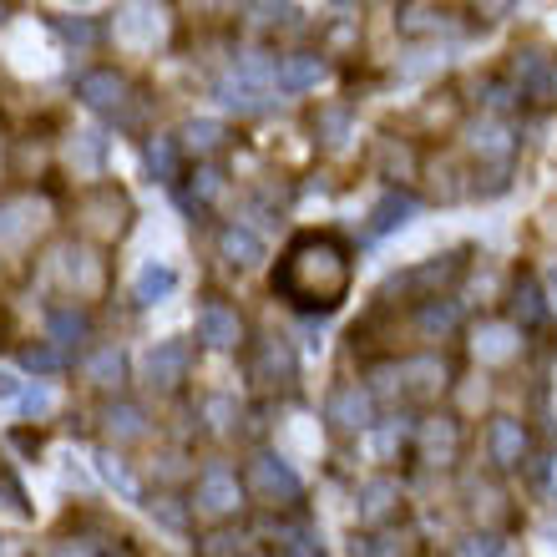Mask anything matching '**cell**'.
I'll return each mask as SVG.
<instances>
[{"instance_id": "25", "label": "cell", "mask_w": 557, "mask_h": 557, "mask_svg": "<svg viewBox=\"0 0 557 557\" xmlns=\"http://www.w3.org/2000/svg\"><path fill=\"white\" fill-rule=\"evenodd\" d=\"M51 330H56V335H82V330H87V320H82V314H56Z\"/></svg>"}, {"instance_id": "14", "label": "cell", "mask_w": 557, "mask_h": 557, "mask_svg": "<svg viewBox=\"0 0 557 557\" xmlns=\"http://www.w3.org/2000/svg\"><path fill=\"white\" fill-rule=\"evenodd\" d=\"M147 163H152V173L163 178V183H173V178H178V142H173V137H157V142L147 147Z\"/></svg>"}, {"instance_id": "13", "label": "cell", "mask_w": 557, "mask_h": 557, "mask_svg": "<svg viewBox=\"0 0 557 557\" xmlns=\"http://www.w3.org/2000/svg\"><path fill=\"white\" fill-rule=\"evenodd\" d=\"M178 289V274L168 269V264H147L142 274H137V304H157V299H163V294H173Z\"/></svg>"}, {"instance_id": "29", "label": "cell", "mask_w": 557, "mask_h": 557, "mask_svg": "<svg viewBox=\"0 0 557 557\" xmlns=\"http://www.w3.org/2000/svg\"><path fill=\"white\" fill-rule=\"evenodd\" d=\"M284 557H325V552H320V547H309V542H289Z\"/></svg>"}, {"instance_id": "5", "label": "cell", "mask_w": 557, "mask_h": 557, "mask_svg": "<svg viewBox=\"0 0 557 557\" xmlns=\"http://www.w3.org/2000/svg\"><path fill=\"white\" fill-rule=\"evenodd\" d=\"M76 92H82V102H87V107H97V112H117V107H122L127 82H122L117 71H87L82 82H76Z\"/></svg>"}, {"instance_id": "11", "label": "cell", "mask_w": 557, "mask_h": 557, "mask_svg": "<svg viewBox=\"0 0 557 557\" xmlns=\"http://www.w3.org/2000/svg\"><path fill=\"white\" fill-rule=\"evenodd\" d=\"M223 259L238 264V269H249V264L264 259V244H259L249 228H223Z\"/></svg>"}, {"instance_id": "4", "label": "cell", "mask_w": 557, "mask_h": 557, "mask_svg": "<svg viewBox=\"0 0 557 557\" xmlns=\"http://www.w3.org/2000/svg\"><path fill=\"white\" fill-rule=\"evenodd\" d=\"M188 345H178V340H168V345H157V350H147V360H142V370H147V380L152 385H178L183 380V370H188Z\"/></svg>"}, {"instance_id": "19", "label": "cell", "mask_w": 557, "mask_h": 557, "mask_svg": "<svg viewBox=\"0 0 557 557\" xmlns=\"http://www.w3.org/2000/svg\"><path fill=\"white\" fill-rule=\"evenodd\" d=\"M390 497H395V482H370V487L360 492V512H365V517H380V512L390 507Z\"/></svg>"}, {"instance_id": "3", "label": "cell", "mask_w": 557, "mask_h": 557, "mask_svg": "<svg viewBox=\"0 0 557 557\" xmlns=\"http://www.w3.org/2000/svg\"><path fill=\"white\" fill-rule=\"evenodd\" d=\"M198 507L203 512H233L238 507V476L228 471V466H208L203 476H198Z\"/></svg>"}, {"instance_id": "1", "label": "cell", "mask_w": 557, "mask_h": 557, "mask_svg": "<svg viewBox=\"0 0 557 557\" xmlns=\"http://www.w3.org/2000/svg\"><path fill=\"white\" fill-rule=\"evenodd\" d=\"M274 289L289 294L294 309H335L350 289V254L335 233H304L289 244Z\"/></svg>"}, {"instance_id": "23", "label": "cell", "mask_w": 557, "mask_h": 557, "mask_svg": "<svg viewBox=\"0 0 557 557\" xmlns=\"http://www.w3.org/2000/svg\"><path fill=\"white\" fill-rule=\"evenodd\" d=\"M456 557H497V537H466L456 542Z\"/></svg>"}, {"instance_id": "20", "label": "cell", "mask_w": 557, "mask_h": 557, "mask_svg": "<svg viewBox=\"0 0 557 557\" xmlns=\"http://www.w3.org/2000/svg\"><path fill=\"white\" fill-rule=\"evenodd\" d=\"M188 142L203 147V152H213V147L223 142V127H218V122H188Z\"/></svg>"}, {"instance_id": "28", "label": "cell", "mask_w": 557, "mask_h": 557, "mask_svg": "<svg viewBox=\"0 0 557 557\" xmlns=\"http://www.w3.org/2000/svg\"><path fill=\"white\" fill-rule=\"evenodd\" d=\"M26 365L46 375V370H56V355H51V350H26Z\"/></svg>"}, {"instance_id": "18", "label": "cell", "mask_w": 557, "mask_h": 557, "mask_svg": "<svg viewBox=\"0 0 557 557\" xmlns=\"http://www.w3.org/2000/svg\"><path fill=\"white\" fill-rule=\"evenodd\" d=\"M92 380H97V385H117V380H122V350L92 355Z\"/></svg>"}, {"instance_id": "6", "label": "cell", "mask_w": 557, "mask_h": 557, "mask_svg": "<svg viewBox=\"0 0 557 557\" xmlns=\"http://www.w3.org/2000/svg\"><path fill=\"white\" fill-rule=\"evenodd\" d=\"M330 421H335V426H345V431L370 426V395H365L360 385L335 390V395H330Z\"/></svg>"}, {"instance_id": "15", "label": "cell", "mask_w": 557, "mask_h": 557, "mask_svg": "<svg viewBox=\"0 0 557 557\" xmlns=\"http://www.w3.org/2000/svg\"><path fill=\"white\" fill-rule=\"evenodd\" d=\"M517 82H522V87H532L537 97H547V87H552V71H547V61H542L537 51H527V56L517 61Z\"/></svg>"}, {"instance_id": "12", "label": "cell", "mask_w": 557, "mask_h": 557, "mask_svg": "<svg viewBox=\"0 0 557 557\" xmlns=\"http://www.w3.org/2000/svg\"><path fill=\"white\" fill-rule=\"evenodd\" d=\"M522 451H527L522 426H517V421H497V426H492V461H497V466H517Z\"/></svg>"}, {"instance_id": "24", "label": "cell", "mask_w": 557, "mask_h": 557, "mask_svg": "<svg viewBox=\"0 0 557 557\" xmlns=\"http://www.w3.org/2000/svg\"><path fill=\"white\" fill-rule=\"evenodd\" d=\"M112 431L117 436H142V416L132 406H122V411H112Z\"/></svg>"}, {"instance_id": "30", "label": "cell", "mask_w": 557, "mask_h": 557, "mask_svg": "<svg viewBox=\"0 0 557 557\" xmlns=\"http://www.w3.org/2000/svg\"><path fill=\"white\" fill-rule=\"evenodd\" d=\"M0 16H6V11H0Z\"/></svg>"}, {"instance_id": "16", "label": "cell", "mask_w": 557, "mask_h": 557, "mask_svg": "<svg viewBox=\"0 0 557 557\" xmlns=\"http://www.w3.org/2000/svg\"><path fill=\"white\" fill-rule=\"evenodd\" d=\"M542 314H547V309H542L537 284H532V279H522V284H517V320H522V325H537Z\"/></svg>"}, {"instance_id": "17", "label": "cell", "mask_w": 557, "mask_h": 557, "mask_svg": "<svg viewBox=\"0 0 557 557\" xmlns=\"http://www.w3.org/2000/svg\"><path fill=\"white\" fill-rule=\"evenodd\" d=\"M451 451H456V426H431V431H426V456L446 466Z\"/></svg>"}, {"instance_id": "7", "label": "cell", "mask_w": 557, "mask_h": 557, "mask_svg": "<svg viewBox=\"0 0 557 557\" xmlns=\"http://www.w3.org/2000/svg\"><path fill=\"white\" fill-rule=\"evenodd\" d=\"M254 482H259L264 497H299V476L279 456H259L254 461Z\"/></svg>"}, {"instance_id": "8", "label": "cell", "mask_w": 557, "mask_h": 557, "mask_svg": "<svg viewBox=\"0 0 557 557\" xmlns=\"http://www.w3.org/2000/svg\"><path fill=\"white\" fill-rule=\"evenodd\" d=\"M416 198L411 193H385L375 208H370V233H390V228H401V223H411L416 218Z\"/></svg>"}, {"instance_id": "2", "label": "cell", "mask_w": 557, "mask_h": 557, "mask_svg": "<svg viewBox=\"0 0 557 557\" xmlns=\"http://www.w3.org/2000/svg\"><path fill=\"white\" fill-rule=\"evenodd\" d=\"M198 340L213 345V350H233L244 340V325H238V314L228 304H203L198 309Z\"/></svg>"}, {"instance_id": "10", "label": "cell", "mask_w": 557, "mask_h": 557, "mask_svg": "<svg viewBox=\"0 0 557 557\" xmlns=\"http://www.w3.org/2000/svg\"><path fill=\"white\" fill-rule=\"evenodd\" d=\"M218 102L233 107V112H259L264 107V92L249 82V76H223V82H218Z\"/></svg>"}, {"instance_id": "26", "label": "cell", "mask_w": 557, "mask_h": 557, "mask_svg": "<svg viewBox=\"0 0 557 557\" xmlns=\"http://www.w3.org/2000/svg\"><path fill=\"white\" fill-rule=\"evenodd\" d=\"M46 406H51V395H46V390H21V411L36 416V411H46Z\"/></svg>"}, {"instance_id": "21", "label": "cell", "mask_w": 557, "mask_h": 557, "mask_svg": "<svg viewBox=\"0 0 557 557\" xmlns=\"http://www.w3.org/2000/svg\"><path fill=\"white\" fill-rule=\"evenodd\" d=\"M476 147H482V152H497V157H507L512 152V142H507V127H482V132H476Z\"/></svg>"}, {"instance_id": "9", "label": "cell", "mask_w": 557, "mask_h": 557, "mask_svg": "<svg viewBox=\"0 0 557 557\" xmlns=\"http://www.w3.org/2000/svg\"><path fill=\"white\" fill-rule=\"evenodd\" d=\"M325 76V61L320 56H309V51H299V56H284V66H279V87L284 92H304V87H314Z\"/></svg>"}, {"instance_id": "27", "label": "cell", "mask_w": 557, "mask_h": 557, "mask_svg": "<svg viewBox=\"0 0 557 557\" xmlns=\"http://www.w3.org/2000/svg\"><path fill=\"white\" fill-rule=\"evenodd\" d=\"M21 390H26V385H21L16 375H6V370H0V401H21Z\"/></svg>"}, {"instance_id": "22", "label": "cell", "mask_w": 557, "mask_h": 557, "mask_svg": "<svg viewBox=\"0 0 557 557\" xmlns=\"http://www.w3.org/2000/svg\"><path fill=\"white\" fill-rule=\"evenodd\" d=\"M421 325H426V330H451V325H456V304H431V309L421 314Z\"/></svg>"}]
</instances>
